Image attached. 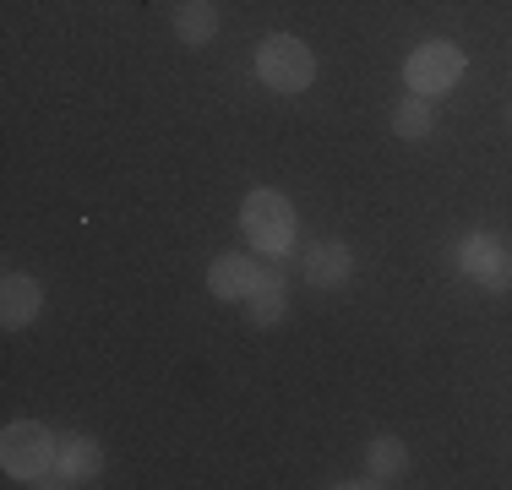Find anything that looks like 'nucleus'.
I'll use <instances>...</instances> for the list:
<instances>
[{"mask_svg":"<svg viewBox=\"0 0 512 490\" xmlns=\"http://www.w3.org/2000/svg\"><path fill=\"white\" fill-rule=\"evenodd\" d=\"M458 267L474 278L480 289H491V294H502L512 289V251L496 235H469L458 245Z\"/></svg>","mask_w":512,"mask_h":490,"instance_id":"5","label":"nucleus"},{"mask_svg":"<svg viewBox=\"0 0 512 490\" xmlns=\"http://www.w3.org/2000/svg\"><path fill=\"white\" fill-rule=\"evenodd\" d=\"M256 273H262V267H256L246 251H224L213 267H207V289H213L218 300H246L251 284H256Z\"/></svg>","mask_w":512,"mask_h":490,"instance_id":"9","label":"nucleus"},{"mask_svg":"<svg viewBox=\"0 0 512 490\" xmlns=\"http://www.w3.org/2000/svg\"><path fill=\"white\" fill-rule=\"evenodd\" d=\"M349 267H355V256H349V245H338V240H316L306 245V262H300V278L316 289H338L349 278Z\"/></svg>","mask_w":512,"mask_h":490,"instance_id":"7","label":"nucleus"},{"mask_svg":"<svg viewBox=\"0 0 512 490\" xmlns=\"http://www.w3.org/2000/svg\"><path fill=\"white\" fill-rule=\"evenodd\" d=\"M256 77H262V88H273V93H306L311 77H316L311 44H300L295 33L262 39V49H256Z\"/></svg>","mask_w":512,"mask_h":490,"instance_id":"2","label":"nucleus"},{"mask_svg":"<svg viewBox=\"0 0 512 490\" xmlns=\"http://www.w3.org/2000/svg\"><path fill=\"white\" fill-rule=\"evenodd\" d=\"M393 131H398L404 142H425V137H431V98H425V93H409L404 104L393 109Z\"/></svg>","mask_w":512,"mask_h":490,"instance_id":"13","label":"nucleus"},{"mask_svg":"<svg viewBox=\"0 0 512 490\" xmlns=\"http://www.w3.org/2000/svg\"><path fill=\"white\" fill-rule=\"evenodd\" d=\"M175 33H180V44H186V49H202V44L218 33L213 0H186V6L175 11Z\"/></svg>","mask_w":512,"mask_h":490,"instance_id":"11","label":"nucleus"},{"mask_svg":"<svg viewBox=\"0 0 512 490\" xmlns=\"http://www.w3.org/2000/svg\"><path fill=\"white\" fill-rule=\"evenodd\" d=\"M39 311H44V289L33 284L28 273H6V284H0V322L17 333V327H28Z\"/></svg>","mask_w":512,"mask_h":490,"instance_id":"8","label":"nucleus"},{"mask_svg":"<svg viewBox=\"0 0 512 490\" xmlns=\"http://www.w3.org/2000/svg\"><path fill=\"white\" fill-rule=\"evenodd\" d=\"M240 229L251 235L256 251L267 256H284L295 245V207H289L284 191H251L240 202Z\"/></svg>","mask_w":512,"mask_h":490,"instance_id":"3","label":"nucleus"},{"mask_svg":"<svg viewBox=\"0 0 512 490\" xmlns=\"http://www.w3.org/2000/svg\"><path fill=\"white\" fill-rule=\"evenodd\" d=\"M284 305H289V289H284V267H262L256 273V284L246 294V316L256 327H273L284 322Z\"/></svg>","mask_w":512,"mask_h":490,"instance_id":"10","label":"nucleus"},{"mask_svg":"<svg viewBox=\"0 0 512 490\" xmlns=\"http://www.w3.org/2000/svg\"><path fill=\"white\" fill-rule=\"evenodd\" d=\"M0 469L22 485H44L55 469V436L39 420H11L0 431Z\"/></svg>","mask_w":512,"mask_h":490,"instance_id":"1","label":"nucleus"},{"mask_svg":"<svg viewBox=\"0 0 512 490\" xmlns=\"http://www.w3.org/2000/svg\"><path fill=\"white\" fill-rule=\"evenodd\" d=\"M458 77H463V49L447 44V39H425V44L404 60V82H409L414 93H425V98L458 88Z\"/></svg>","mask_w":512,"mask_h":490,"instance_id":"4","label":"nucleus"},{"mask_svg":"<svg viewBox=\"0 0 512 490\" xmlns=\"http://www.w3.org/2000/svg\"><path fill=\"white\" fill-rule=\"evenodd\" d=\"M365 463H371V474H376L382 485H393L398 474L409 469V447H404L398 436H376L371 447H365Z\"/></svg>","mask_w":512,"mask_h":490,"instance_id":"12","label":"nucleus"},{"mask_svg":"<svg viewBox=\"0 0 512 490\" xmlns=\"http://www.w3.org/2000/svg\"><path fill=\"white\" fill-rule=\"evenodd\" d=\"M99 469H104V447L93 436L71 431V436L55 441V469H50V480H44V485H93V480H99Z\"/></svg>","mask_w":512,"mask_h":490,"instance_id":"6","label":"nucleus"}]
</instances>
